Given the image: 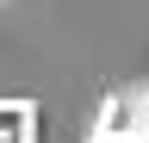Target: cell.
I'll return each mask as SVG.
<instances>
[{"mask_svg": "<svg viewBox=\"0 0 149 143\" xmlns=\"http://www.w3.org/2000/svg\"><path fill=\"white\" fill-rule=\"evenodd\" d=\"M100 137H149V81H118L106 87L100 112H93Z\"/></svg>", "mask_w": 149, "mask_h": 143, "instance_id": "obj_1", "label": "cell"}, {"mask_svg": "<svg viewBox=\"0 0 149 143\" xmlns=\"http://www.w3.org/2000/svg\"><path fill=\"white\" fill-rule=\"evenodd\" d=\"M87 143H149V137H100V131H93Z\"/></svg>", "mask_w": 149, "mask_h": 143, "instance_id": "obj_2", "label": "cell"}, {"mask_svg": "<svg viewBox=\"0 0 149 143\" xmlns=\"http://www.w3.org/2000/svg\"><path fill=\"white\" fill-rule=\"evenodd\" d=\"M0 6H6V0H0Z\"/></svg>", "mask_w": 149, "mask_h": 143, "instance_id": "obj_3", "label": "cell"}]
</instances>
